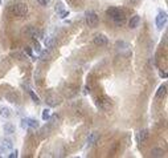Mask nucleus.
<instances>
[{
	"label": "nucleus",
	"mask_w": 168,
	"mask_h": 158,
	"mask_svg": "<svg viewBox=\"0 0 168 158\" xmlns=\"http://www.w3.org/2000/svg\"><path fill=\"white\" fill-rule=\"evenodd\" d=\"M49 117H50V109H44L43 110V120L46 121Z\"/></svg>",
	"instance_id": "obj_19"
},
{
	"label": "nucleus",
	"mask_w": 168,
	"mask_h": 158,
	"mask_svg": "<svg viewBox=\"0 0 168 158\" xmlns=\"http://www.w3.org/2000/svg\"><path fill=\"white\" fill-rule=\"evenodd\" d=\"M34 49H36V52H37V53H40V52H41V48H40V44L37 43V41H36V44H34Z\"/></svg>",
	"instance_id": "obj_24"
},
{
	"label": "nucleus",
	"mask_w": 168,
	"mask_h": 158,
	"mask_svg": "<svg viewBox=\"0 0 168 158\" xmlns=\"http://www.w3.org/2000/svg\"><path fill=\"white\" fill-rule=\"evenodd\" d=\"M160 76H162V77H167V73H165V72H163V71H160Z\"/></svg>",
	"instance_id": "obj_27"
},
{
	"label": "nucleus",
	"mask_w": 168,
	"mask_h": 158,
	"mask_svg": "<svg viewBox=\"0 0 168 158\" xmlns=\"http://www.w3.org/2000/svg\"><path fill=\"white\" fill-rule=\"evenodd\" d=\"M98 21H99V19H98V15L95 13V12H93V11L86 12V24H88L89 27H91V28L97 27Z\"/></svg>",
	"instance_id": "obj_1"
},
{
	"label": "nucleus",
	"mask_w": 168,
	"mask_h": 158,
	"mask_svg": "<svg viewBox=\"0 0 168 158\" xmlns=\"http://www.w3.org/2000/svg\"><path fill=\"white\" fill-rule=\"evenodd\" d=\"M148 135H150V132H148V129H142V130H139V132H138V135H136L138 142H139V144H144V142L147 141Z\"/></svg>",
	"instance_id": "obj_5"
},
{
	"label": "nucleus",
	"mask_w": 168,
	"mask_h": 158,
	"mask_svg": "<svg viewBox=\"0 0 168 158\" xmlns=\"http://www.w3.org/2000/svg\"><path fill=\"white\" fill-rule=\"evenodd\" d=\"M8 157H9V158H13V157L16 158V157H17V153H16V152H15V153H11V154L8 155Z\"/></svg>",
	"instance_id": "obj_26"
},
{
	"label": "nucleus",
	"mask_w": 168,
	"mask_h": 158,
	"mask_svg": "<svg viewBox=\"0 0 168 158\" xmlns=\"http://www.w3.org/2000/svg\"><path fill=\"white\" fill-rule=\"evenodd\" d=\"M0 4H1V0H0Z\"/></svg>",
	"instance_id": "obj_29"
},
{
	"label": "nucleus",
	"mask_w": 168,
	"mask_h": 158,
	"mask_svg": "<svg viewBox=\"0 0 168 158\" xmlns=\"http://www.w3.org/2000/svg\"><path fill=\"white\" fill-rule=\"evenodd\" d=\"M0 116L4 118H8L11 116V110L8 108H0Z\"/></svg>",
	"instance_id": "obj_16"
},
{
	"label": "nucleus",
	"mask_w": 168,
	"mask_h": 158,
	"mask_svg": "<svg viewBox=\"0 0 168 158\" xmlns=\"http://www.w3.org/2000/svg\"><path fill=\"white\" fill-rule=\"evenodd\" d=\"M151 155H152V157H162L163 150L159 149V147H154V149L151 150Z\"/></svg>",
	"instance_id": "obj_17"
},
{
	"label": "nucleus",
	"mask_w": 168,
	"mask_h": 158,
	"mask_svg": "<svg viewBox=\"0 0 168 158\" xmlns=\"http://www.w3.org/2000/svg\"><path fill=\"white\" fill-rule=\"evenodd\" d=\"M25 51H27V53H28V55L31 56V57H33V53H32V51H31V49H29V48H27Z\"/></svg>",
	"instance_id": "obj_25"
},
{
	"label": "nucleus",
	"mask_w": 168,
	"mask_h": 158,
	"mask_svg": "<svg viewBox=\"0 0 168 158\" xmlns=\"http://www.w3.org/2000/svg\"><path fill=\"white\" fill-rule=\"evenodd\" d=\"M4 133H7V134H12V133H15V126L11 124V122L4 124Z\"/></svg>",
	"instance_id": "obj_13"
},
{
	"label": "nucleus",
	"mask_w": 168,
	"mask_h": 158,
	"mask_svg": "<svg viewBox=\"0 0 168 158\" xmlns=\"http://www.w3.org/2000/svg\"><path fill=\"white\" fill-rule=\"evenodd\" d=\"M29 95H31L32 100H33V101H34V102H36V104H40V98L37 97V96H36V95H34V93H33V92H32V90H31V92H29Z\"/></svg>",
	"instance_id": "obj_20"
},
{
	"label": "nucleus",
	"mask_w": 168,
	"mask_h": 158,
	"mask_svg": "<svg viewBox=\"0 0 168 158\" xmlns=\"http://www.w3.org/2000/svg\"><path fill=\"white\" fill-rule=\"evenodd\" d=\"M25 120V124L29 128H33V129H36V128H38V122H37L36 120H33V118H24Z\"/></svg>",
	"instance_id": "obj_11"
},
{
	"label": "nucleus",
	"mask_w": 168,
	"mask_h": 158,
	"mask_svg": "<svg viewBox=\"0 0 168 158\" xmlns=\"http://www.w3.org/2000/svg\"><path fill=\"white\" fill-rule=\"evenodd\" d=\"M106 13H107L108 16L114 17L115 15H118V13H119V9H118V8H115V7H110V8H107V9H106Z\"/></svg>",
	"instance_id": "obj_14"
},
{
	"label": "nucleus",
	"mask_w": 168,
	"mask_h": 158,
	"mask_svg": "<svg viewBox=\"0 0 168 158\" xmlns=\"http://www.w3.org/2000/svg\"><path fill=\"white\" fill-rule=\"evenodd\" d=\"M139 23H140V16L135 15V16L131 17V20H130L128 25H130V28H131V29H134V28H136V27L139 25Z\"/></svg>",
	"instance_id": "obj_7"
},
{
	"label": "nucleus",
	"mask_w": 168,
	"mask_h": 158,
	"mask_svg": "<svg viewBox=\"0 0 168 158\" xmlns=\"http://www.w3.org/2000/svg\"><path fill=\"white\" fill-rule=\"evenodd\" d=\"M130 1H131V4H134V6H135V4H138V3H139L140 0H130Z\"/></svg>",
	"instance_id": "obj_28"
},
{
	"label": "nucleus",
	"mask_w": 168,
	"mask_h": 158,
	"mask_svg": "<svg viewBox=\"0 0 168 158\" xmlns=\"http://www.w3.org/2000/svg\"><path fill=\"white\" fill-rule=\"evenodd\" d=\"M56 11H57V13H60L61 11H64V6H62V4H57V6H56Z\"/></svg>",
	"instance_id": "obj_23"
},
{
	"label": "nucleus",
	"mask_w": 168,
	"mask_h": 158,
	"mask_svg": "<svg viewBox=\"0 0 168 158\" xmlns=\"http://www.w3.org/2000/svg\"><path fill=\"white\" fill-rule=\"evenodd\" d=\"M46 102H48L50 107H57L58 104H60V100H58L57 97H54V96H49V97L46 98Z\"/></svg>",
	"instance_id": "obj_10"
},
{
	"label": "nucleus",
	"mask_w": 168,
	"mask_h": 158,
	"mask_svg": "<svg viewBox=\"0 0 168 158\" xmlns=\"http://www.w3.org/2000/svg\"><path fill=\"white\" fill-rule=\"evenodd\" d=\"M12 146H13V144H12V141L8 140V138H6V140H3V141L0 142V149L3 150V152H6V150H11Z\"/></svg>",
	"instance_id": "obj_6"
},
{
	"label": "nucleus",
	"mask_w": 168,
	"mask_h": 158,
	"mask_svg": "<svg viewBox=\"0 0 168 158\" xmlns=\"http://www.w3.org/2000/svg\"><path fill=\"white\" fill-rule=\"evenodd\" d=\"M113 20L115 21V24H117V25H122V24L125 23V15H123V12L119 11V13L115 15V16L113 17Z\"/></svg>",
	"instance_id": "obj_8"
},
{
	"label": "nucleus",
	"mask_w": 168,
	"mask_h": 158,
	"mask_svg": "<svg viewBox=\"0 0 168 158\" xmlns=\"http://www.w3.org/2000/svg\"><path fill=\"white\" fill-rule=\"evenodd\" d=\"M58 15H60V17H61V19H65L66 16H69V12L64 9V11H61V12H60V13H58Z\"/></svg>",
	"instance_id": "obj_21"
},
{
	"label": "nucleus",
	"mask_w": 168,
	"mask_h": 158,
	"mask_svg": "<svg viewBox=\"0 0 168 158\" xmlns=\"http://www.w3.org/2000/svg\"><path fill=\"white\" fill-rule=\"evenodd\" d=\"M165 93H167V85L163 84V85L159 86V89L156 92V98H163L165 96Z\"/></svg>",
	"instance_id": "obj_9"
},
{
	"label": "nucleus",
	"mask_w": 168,
	"mask_h": 158,
	"mask_svg": "<svg viewBox=\"0 0 168 158\" xmlns=\"http://www.w3.org/2000/svg\"><path fill=\"white\" fill-rule=\"evenodd\" d=\"M107 43H108V40H107V37H106L105 35H95L94 36V44L95 45L105 47V45H107Z\"/></svg>",
	"instance_id": "obj_4"
},
{
	"label": "nucleus",
	"mask_w": 168,
	"mask_h": 158,
	"mask_svg": "<svg viewBox=\"0 0 168 158\" xmlns=\"http://www.w3.org/2000/svg\"><path fill=\"white\" fill-rule=\"evenodd\" d=\"M54 44H56V40L53 37H46L45 41H44V45H45L46 49H52L54 47Z\"/></svg>",
	"instance_id": "obj_12"
},
{
	"label": "nucleus",
	"mask_w": 168,
	"mask_h": 158,
	"mask_svg": "<svg viewBox=\"0 0 168 158\" xmlns=\"http://www.w3.org/2000/svg\"><path fill=\"white\" fill-rule=\"evenodd\" d=\"M167 24V13L165 12H159L156 16V27L159 29H163Z\"/></svg>",
	"instance_id": "obj_3"
},
{
	"label": "nucleus",
	"mask_w": 168,
	"mask_h": 158,
	"mask_svg": "<svg viewBox=\"0 0 168 158\" xmlns=\"http://www.w3.org/2000/svg\"><path fill=\"white\" fill-rule=\"evenodd\" d=\"M117 47L118 49H125V48H128V44L125 43V41H117Z\"/></svg>",
	"instance_id": "obj_18"
},
{
	"label": "nucleus",
	"mask_w": 168,
	"mask_h": 158,
	"mask_svg": "<svg viewBox=\"0 0 168 158\" xmlns=\"http://www.w3.org/2000/svg\"><path fill=\"white\" fill-rule=\"evenodd\" d=\"M37 1H38L41 6H44V7H46L49 3H50V0H37Z\"/></svg>",
	"instance_id": "obj_22"
},
{
	"label": "nucleus",
	"mask_w": 168,
	"mask_h": 158,
	"mask_svg": "<svg viewBox=\"0 0 168 158\" xmlns=\"http://www.w3.org/2000/svg\"><path fill=\"white\" fill-rule=\"evenodd\" d=\"M12 12H13L16 16H25V15L28 13V6H27L25 3H17L13 6Z\"/></svg>",
	"instance_id": "obj_2"
},
{
	"label": "nucleus",
	"mask_w": 168,
	"mask_h": 158,
	"mask_svg": "<svg viewBox=\"0 0 168 158\" xmlns=\"http://www.w3.org/2000/svg\"><path fill=\"white\" fill-rule=\"evenodd\" d=\"M97 138H98V134H97V133H91V134H89V137H88V144H89V145H93L95 141H97Z\"/></svg>",
	"instance_id": "obj_15"
}]
</instances>
